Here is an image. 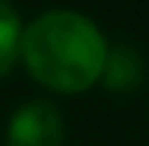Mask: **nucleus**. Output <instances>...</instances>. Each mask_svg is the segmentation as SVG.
Instances as JSON below:
<instances>
[{
    "label": "nucleus",
    "mask_w": 149,
    "mask_h": 146,
    "mask_svg": "<svg viewBox=\"0 0 149 146\" xmlns=\"http://www.w3.org/2000/svg\"><path fill=\"white\" fill-rule=\"evenodd\" d=\"M19 54L29 73L57 92H83L102 80L108 38L79 10H45L22 26Z\"/></svg>",
    "instance_id": "nucleus-1"
},
{
    "label": "nucleus",
    "mask_w": 149,
    "mask_h": 146,
    "mask_svg": "<svg viewBox=\"0 0 149 146\" xmlns=\"http://www.w3.org/2000/svg\"><path fill=\"white\" fill-rule=\"evenodd\" d=\"M6 146H63V115L51 98L22 102L6 124Z\"/></svg>",
    "instance_id": "nucleus-2"
},
{
    "label": "nucleus",
    "mask_w": 149,
    "mask_h": 146,
    "mask_svg": "<svg viewBox=\"0 0 149 146\" xmlns=\"http://www.w3.org/2000/svg\"><path fill=\"white\" fill-rule=\"evenodd\" d=\"M102 83L114 92H133L146 83V57L136 45L130 41H114L108 45V57L102 70Z\"/></svg>",
    "instance_id": "nucleus-3"
},
{
    "label": "nucleus",
    "mask_w": 149,
    "mask_h": 146,
    "mask_svg": "<svg viewBox=\"0 0 149 146\" xmlns=\"http://www.w3.org/2000/svg\"><path fill=\"white\" fill-rule=\"evenodd\" d=\"M19 38H22V19L13 10V3L0 0V76L19 57Z\"/></svg>",
    "instance_id": "nucleus-4"
}]
</instances>
